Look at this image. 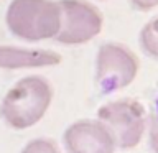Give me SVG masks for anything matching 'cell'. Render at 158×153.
Segmentation results:
<instances>
[{
    "label": "cell",
    "instance_id": "obj_1",
    "mask_svg": "<svg viewBox=\"0 0 158 153\" xmlns=\"http://www.w3.org/2000/svg\"><path fill=\"white\" fill-rule=\"evenodd\" d=\"M53 99L51 86L41 76L23 77L7 92L0 114L10 127L22 130L33 127L46 114Z\"/></svg>",
    "mask_w": 158,
    "mask_h": 153
},
{
    "label": "cell",
    "instance_id": "obj_2",
    "mask_svg": "<svg viewBox=\"0 0 158 153\" xmlns=\"http://www.w3.org/2000/svg\"><path fill=\"white\" fill-rule=\"evenodd\" d=\"M59 22V5L53 0H13L7 10L10 31L27 41L54 38Z\"/></svg>",
    "mask_w": 158,
    "mask_h": 153
},
{
    "label": "cell",
    "instance_id": "obj_3",
    "mask_svg": "<svg viewBox=\"0 0 158 153\" xmlns=\"http://www.w3.org/2000/svg\"><path fill=\"white\" fill-rule=\"evenodd\" d=\"M99 122H102L122 150L135 148L145 132V112L135 101H114L102 105L97 112Z\"/></svg>",
    "mask_w": 158,
    "mask_h": 153
},
{
    "label": "cell",
    "instance_id": "obj_4",
    "mask_svg": "<svg viewBox=\"0 0 158 153\" xmlns=\"http://www.w3.org/2000/svg\"><path fill=\"white\" fill-rule=\"evenodd\" d=\"M138 71L137 58L123 44L106 43L99 48L96 81L104 94H110L133 82Z\"/></svg>",
    "mask_w": 158,
    "mask_h": 153
},
{
    "label": "cell",
    "instance_id": "obj_5",
    "mask_svg": "<svg viewBox=\"0 0 158 153\" xmlns=\"http://www.w3.org/2000/svg\"><path fill=\"white\" fill-rule=\"evenodd\" d=\"M59 30L54 39L63 44H82L96 38L102 30V15L84 0H61Z\"/></svg>",
    "mask_w": 158,
    "mask_h": 153
},
{
    "label": "cell",
    "instance_id": "obj_6",
    "mask_svg": "<svg viewBox=\"0 0 158 153\" xmlns=\"http://www.w3.org/2000/svg\"><path fill=\"white\" fill-rule=\"evenodd\" d=\"M68 153H114L115 142L99 120H79L64 132Z\"/></svg>",
    "mask_w": 158,
    "mask_h": 153
},
{
    "label": "cell",
    "instance_id": "obj_7",
    "mask_svg": "<svg viewBox=\"0 0 158 153\" xmlns=\"http://www.w3.org/2000/svg\"><path fill=\"white\" fill-rule=\"evenodd\" d=\"M61 61V56L49 49H23L13 46H0V68H43L54 66Z\"/></svg>",
    "mask_w": 158,
    "mask_h": 153
},
{
    "label": "cell",
    "instance_id": "obj_8",
    "mask_svg": "<svg viewBox=\"0 0 158 153\" xmlns=\"http://www.w3.org/2000/svg\"><path fill=\"white\" fill-rule=\"evenodd\" d=\"M140 44L143 51L158 59V17L152 18L140 33Z\"/></svg>",
    "mask_w": 158,
    "mask_h": 153
},
{
    "label": "cell",
    "instance_id": "obj_9",
    "mask_svg": "<svg viewBox=\"0 0 158 153\" xmlns=\"http://www.w3.org/2000/svg\"><path fill=\"white\" fill-rule=\"evenodd\" d=\"M22 153H59V150L48 138H35L23 147Z\"/></svg>",
    "mask_w": 158,
    "mask_h": 153
},
{
    "label": "cell",
    "instance_id": "obj_10",
    "mask_svg": "<svg viewBox=\"0 0 158 153\" xmlns=\"http://www.w3.org/2000/svg\"><path fill=\"white\" fill-rule=\"evenodd\" d=\"M150 145L152 150L158 153V115H155L150 122Z\"/></svg>",
    "mask_w": 158,
    "mask_h": 153
},
{
    "label": "cell",
    "instance_id": "obj_11",
    "mask_svg": "<svg viewBox=\"0 0 158 153\" xmlns=\"http://www.w3.org/2000/svg\"><path fill=\"white\" fill-rule=\"evenodd\" d=\"M132 3H133V7H135V8L145 12V10L155 8L158 5V0H132Z\"/></svg>",
    "mask_w": 158,
    "mask_h": 153
}]
</instances>
